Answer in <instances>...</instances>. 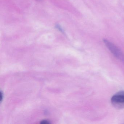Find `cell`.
Returning <instances> with one entry per match:
<instances>
[{
    "label": "cell",
    "mask_w": 124,
    "mask_h": 124,
    "mask_svg": "<svg viewBox=\"0 0 124 124\" xmlns=\"http://www.w3.org/2000/svg\"><path fill=\"white\" fill-rule=\"evenodd\" d=\"M111 103L116 108H124V91L117 92L111 98Z\"/></svg>",
    "instance_id": "cell-2"
},
{
    "label": "cell",
    "mask_w": 124,
    "mask_h": 124,
    "mask_svg": "<svg viewBox=\"0 0 124 124\" xmlns=\"http://www.w3.org/2000/svg\"><path fill=\"white\" fill-rule=\"evenodd\" d=\"M41 123H49L48 122V121H45V120H43L41 122Z\"/></svg>",
    "instance_id": "cell-4"
},
{
    "label": "cell",
    "mask_w": 124,
    "mask_h": 124,
    "mask_svg": "<svg viewBox=\"0 0 124 124\" xmlns=\"http://www.w3.org/2000/svg\"><path fill=\"white\" fill-rule=\"evenodd\" d=\"M55 27L58 30H59L61 32H62V33H64V31L63 29L59 24H56Z\"/></svg>",
    "instance_id": "cell-3"
},
{
    "label": "cell",
    "mask_w": 124,
    "mask_h": 124,
    "mask_svg": "<svg viewBox=\"0 0 124 124\" xmlns=\"http://www.w3.org/2000/svg\"><path fill=\"white\" fill-rule=\"evenodd\" d=\"M104 43L111 53L124 64V54L116 45L107 39L103 40Z\"/></svg>",
    "instance_id": "cell-1"
}]
</instances>
